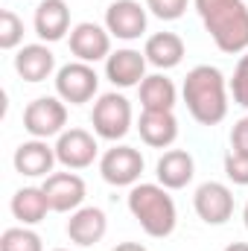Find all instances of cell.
<instances>
[{
  "label": "cell",
  "instance_id": "1",
  "mask_svg": "<svg viewBox=\"0 0 248 251\" xmlns=\"http://www.w3.org/2000/svg\"><path fill=\"white\" fill-rule=\"evenodd\" d=\"M196 12L222 53L237 56L248 50V6L243 0H196Z\"/></svg>",
  "mask_w": 248,
  "mask_h": 251
},
{
  "label": "cell",
  "instance_id": "2",
  "mask_svg": "<svg viewBox=\"0 0 248 251\" xmlns=\"http://www.w3.org/2000/svg\"><path fill=\"white\" fill-rule=\"evenodd\" d=\"M184 102L196 123L216 126L228 114V94H225V76L213 64H198L184 79Z\"/></svg>",
  "mask_w": 248,
  "mask_h": 251
},
{
  "label": "cell",
  "instance_id": "3",
  "mask_svg": "<svg viewBox=\"0 0 248 251\" xmlns=\"http://www.w3.org/2000/svg\"><path fill=\"white\" fill-rule=\"evenodd\" d=\"M128 210L140 222V228L155 240H164L175 231L178 210L173 196L161 184H134L128 193Z\"/></svg>",
  "mask_w": 248,
  "mask_h": 251
},
{
  "label": "cell",
  "instance_id": "4",
  "mask_svg": "<svg viewBox=\"0 0 248 251\" xmlns=\"http://www.w3.org/2000/svg\"><path fill=\"white\" fill-rule=\"evenodd\" d=\"M91 123H94L97 137H102V140H120L131 128V102L125 100L123 94H117V91L102 94L94 102Z\"/></svg>",
  "mask_w": 248,
  "mask_h": 251
},
{
  "label": "cell",
  "instance_id": "5",
  "mask_svg": "<svg viewBox=\"0 0 248 251\" xmlns=\"http://www.w3.org/2000/svg\"><path fill=\"white\" fill-rule=\"evenodd\" d=\"M97 91H99V76L88 62H70L59 67V73H56L59 100L70 102V105H82V102L94 100Z\"/></svg>",
  "mask_w": 248,
  "mask_h": 251
},
{
  "label": "cell",
  "instance_id": "6",
  "mask_svg": "<svg viewBox=\"0 0 248 251\" xmlns=\"http://www.w3.org/2000/svg\"><path fill=\"white\" fill-rule=\"evenodd\" d=\"M64 123H67V105L59 97H38L24 111V128L38 140L62 134Z\"/></svg>",
  "mask_w": 248,
  "mask_h": 251
},
{
  "label": "cell",
  "instance_id": "7",
  "mask_svg": "<svg viewBox=\"0 0 248 251\" xmlns=\"http://www.w3.org/2000/svg\"><path fill=\"white\" fill-rule=\"evenodd\" d=\"M143 173V155L134 146H114L99 158V176L111 187H134Z\"/></svg>",
  "mask_w": 248,
  "mask_h": 251
},
{
  "label": "cell",
  "instance_id": "8",
  "mask_svg": "<svg viewBox=\"0 0 248 251\" xmlns=\"http://www.w3.org/2000/svg\"><path fill=\"white\" fill-rule=\"evenodd\" d=\"M193 207L201 222L225 225L234 216V193L222 181H204V184H198L196 196H193Z\"/></svg>",
  "mask_w": 248,
  "mask_h": 251
},
{
  "label": "cell",
  "instance_id": "9",
  "mask_svg": "<svg viewBox=\"0 0 248 251\" xmlns=\"http://www.w3.org/2000/svg\"><path fill=\"white\" fill-rule=\"evenodd\" d=\"M97 137L85 128H67L56 140V158L67 170H85L97 161Z\"/></svg>",
  "mask_w": 248,
  "mask_h": 251
},
{
  "label": "cell",
  "instance_id": "10",
  "mask_svg": "<svg viewBox=\"0 0 248 251\" xmlns=\"http://www.w3.org/2000/svg\"><path fill=\"white\" fill-rule=\"evenodd\" d=\"M70 53L79 62H99L111 56V32L102 29L99 24L82 21L70 29Z\"/></svg>",
  "mask_w": 248,
  "mask_h": 251
},
{
  "label": "cell",
  "instance_id": "11",
  "mask_svg": "<svg viewBox=\"0 0 248 251\" xmlns=\"http://www.w3.org/2000/svg\"><path fill=\"white\" fill-rule=\"evenodd\" d=\"M105 29L120 41L140 38L146 32V9L137 0H114L105 9Z\"/></svg>",
  "mask_w": 248,
  "mask_h": 251
},
{
  "label": "cell",
  "instance_id": "12",
  "mask_svg": "<svg viewBox=\"0 0 248 251\" xmlns=\"http://www.w3.org/2000/svg\"><path fill=\"white\" fill-rule=\"evenodd\" d=\"M56 146H50L47 140H26L15 149V170L26 178H47L53 176V167H56Z\"/></svg>",
  "mask_w": 248,
  "mask_h": 251
},
{
  "label": "cell",
  "instance_id": "13",
  "mask_svg": "<svg viewBox=\"0 0 248 251\" xmlns=\"http://www.w3.org/2000/svg\"><path fill=\"white\" fill-rule=\"evenodd\" d=\"M44 193L56 213H73L85 201V181L76 173H53L44 181Z\"/></svg>",
  "mask_w": 248,
  "mask_h": 251
},
{
  "label": "cell",
  "instance_id": "14",
  "mask_svg": "<svg viewBox=\"0 0 248 251\" xmlns=\"http://www.w3.org/2000/svg\"><path fill=\"white\" fill-rule=\"evenodd\" d=\"M105 79L114 88H134L146 79V56L125 47L105 59Z\"/></svg>",
  "mask_w": 248,
  "mask_h": 251
},
{
  "label": "cell",
  "instance_id": "15",
  "mask_svg": "<svg viewBox=\"0 0 248 251\" xmlns=\"http://www.w3.org/2000/svg\"><path fill=\"white\" fill-rule=\"evenodd\" d=\"M108 231V219L99 207H79L70 213L67 219V237L70 243L88 249V246H97Z\"/></svg>",
  "mask_w": 248,
  "mask_h": 251
},
{
  "label": "cell",
  "instance_id": "16",
  "mask_svg": "<svg viewBox=\"0 0 248 251\" xmlns=\"http://www.w3.org/2000/svg\"><path fill=\"white\" fill-rule=\"evenodd\" d=\"M35 35L41 41H62L70 29V9L64 0H41L32 18Z\"/></svg>",
  "mask_w": 248,
  "mask_h": 251
},
{
  "label": "cell",
  "instance_id": "17",
  "mask_svg": "<svg viewBox=\"0 0 248 251\" xmlns=\"http://www.w3.org/2000/svg\"><path fill=\"white\" fill-rule=\"evenodd\" d=\"M15 70L24 82H44L56 70V56L47 44H26L15 56Z\"/></svg>",
  "mask_w": 248,
  "mask_h": 251
},
{
  "label": "cell",
  "instance_id": "18",
  "mask_svg": "<svg viewBox=\"0 0 248 251\" xmlns=\"http://www.w3.org/2000/svg\"><path fill=\"white\" fill-rule=\"evenodd\" d=\"M137 131H140L146 146L167 149L178 137V120L173 111H143L137 120Z\"/></svg>",
  "mask_w": 248,
  "mask_h": 251
},
{
  "label": "cell",
  "instance_id": "19",
  "mask_svg": "<svg viewBox=\"0 0 248 251\" xmlns=\"http://www.w3.org/2000/svg\"><path fill=\"white\" fill-rule=\"evenodd\" d=\"M155 170H158V173H155V176H158V184L167 187V190L187 187V184L193 181V176H196L193 155L184 152V149H170V152H164Z\"/></svg>",
  "mask_w": 248,
  "mask_h": 251
},
{
  "label": "cell",
  "instance_id": "20",
  "mask_svg": "<svg viewBox=\"0 0 248 251\" xmlns=\"http://www.w3.org/2000/svg\"><path fill=\"white\" fill-rule=\"evenodd\" d=\"M143 56H146V62L155 64L158 70L178 67L181 59H184V41L175 32H155V35H149V41L143 47Z\"/></svg>",
  "mask_w": 248,
  "mask_h": 251
},
{
  "label": "cell",
  "instance_id": "21",
  "mask_svg": "<svg viewBox=\"0 0 248 251\" xmlns=\"http://www.w3.org/2000/svg\"><path fill=\"white\" fill-rule=\"evenodd\" d=\"M50 199L44 187H21L15 196H12V213L18 222L24 225H38L44 222V216L50 213Z\"/></svg>",
  "mask_w": 248,
  "mask_h": 251
},
{
  "label": "cell",
  "instance_id": "22",
  "mask_svg": "<svg viewBox=\"0 0 248 251\" xmlns=\"http://www.w3.org/2000/svg\"><path fill=\"white\" fill-rule=\"evenodd\" d=\"M175 85L164 73H152L140 82V105L143 111H173L175 108Z\"/></svg>",
  "mask_w": 248,
  "mask_h": 251
},
{
  "label": "cell",
  "instance_id": "23",
  "mask_svg": "<svg viewBox=\"0 0 248 251\" xmlns=\"http://www.w3.org/2000/svg\"><path fill=\"white\" fill-rule=\"evenodd\" d=\"M0 251H44V246H41V237L24 225V228H6L3 231Z\"/></svg>",
  "mask_w": 248,
  "mask_h": 251
},
{
  "label": "cell",
  "instance_id": "24",
  "mask_svg": "<svg viewBox=\"0 0 248 251\" xmlns=\"http://www.w3.org/2000/svg\"><path fill=\"white\" fill-rule=\"evenodd\" d=\"M21 41H24V21L12 9H3L0 12V47L15 50Z\"/></svg>",
  "mask_w": 248,
  "mask_h": 251
},
{
  "label": "cell",
  "instance_id": "25",
  "mask_svg": "<svg viewBox=\"0 0 248 251\" xmlns=\"http://www.w3.org/2000/svg\"><path fill=\"white\" fill-rule=\"evenodd\" d=\"M231 94H234V102L248 108V50L246 56H240L237 70H234V79H231Z\"/></svg>",
  "mask_w": 248,
  "mask_h": 251
},
{
  "label": "cell",
  "instance_id": "26",
  "mask_svg": "<svg viewBox=\"0 0 248 251\" xmlns=\"http://www.w3.org/2000/svg\"><path fill=\"white\" fill-rule=\"evenodd\" d=\"M187 3L190 0H146V9L161 21H178L187 12Z\"/></svg>",
  "mask_w": 248,
  "mask_h": 251
},
{
  "label": "cell",
  "instance_id": "27",
  "mask_svg": "<svg viewBox=\"0 0 248 251\" xmlns=\"http://www.w3.org/2000/svg\"><path fill=\"white\" fill-rule=\"evenodd\" d=\"M225 176L234 184L248 187V155H243V152H228L225 155Z\"/></svg>",
  "mask_w": 248,
  "mask_h": 251
},
{
  "label": "cell",
  "instance_id": "28",
  "mask_svg": "<svg viewBox=\"0 0 248 251\" xmlns=\"http://www.w3.org/2000/svg\"><path fill=\"white\" fill-rule=\"evenodd\" d=\"M231 146H234V152L248 155V117H240V120L234 123V131H231Z\"/></svg>",
  "mask_w": 248,
  "mask_h": 251
},
{
  "label": "cell",
  "instance_id": "29",
  "mask_svg": "<svg viewBox=\"0 0 248 251\" xmlns=\"http://www.w3.org/2000/svg\"><path fill=\"white\" fill-rule=\"evenodd\" d=\"M111 251H149V249L140 246V243H120L117 249H111Z\"/></svg>",
  "mask_w": 248,
  "mask_h": 251
},
{
  "label": "cell",
  "instance_id": "30",
  "mask_svg": "<svg viewBox=\"0 0 248 251\" xmlns=\"http://www.w3.org/2000/svg\"><path fill=\"white\" fill-rule=\"evenodd\" d=\"M225 251H248V243H231Z\"/></svg>",
  "mask_w": 248,
  "mask_h": 251
},
{
  "label": "cell",
  "instance_id": "31",
  "mask_svg": "<svg viewBox=\"0 0 248 251\" xmlns=\"http://www.w3.org/2000/svg\"><path fill=\"white\" fill-rule=\"evenodd\" d=\"M243 219H246V228H248V204H246V210H243Z\"/></svg>",
  "mask_w": 248,
  "mask_h": 251
},
{
  "label": "cell",
  "instance_id": "32",
  "mask_svg": "<svg viewBox=\"0 0 248 251\" xmlns=\"http://www.w3.org/2000/svg\"><path fill=\"white\" fill-rule=\"evenodd\" d=\"M53 251H67V249H53Z\"/></svg>",
  "mask_w": 248,
  "mask_h": 251
}]
</instances>
